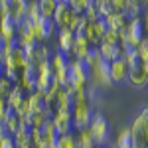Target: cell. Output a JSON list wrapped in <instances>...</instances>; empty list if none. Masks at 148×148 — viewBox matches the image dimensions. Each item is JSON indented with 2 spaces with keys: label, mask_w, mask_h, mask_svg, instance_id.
<instances>
[{
  "label": "cell",
  "mask_w": 148,
  "mask_h": 148,
  "mask_svg": "<svg viewBox=\"0 0 148 148\" xmlns=\"http://www.w3.org/2000/svg\"><path fill=\"white\" fill-rule=\"evenodd\" d=\"M91 83V67L85 59H69V87L87 89Z\"/></svg>",
  "instance_id": "6da1fadb"
},
{
  "label": "cell",
  "mask_w": 148,
  "mask_h": 148,
  "mask_svg": "<svg viewBox=\"0 0 148 148\" xmlns=\"http://www.w3.org/2000/svg\"><path fill=\"white\" fill-rule=\"evenodd\" d=\"M87 130L91 134L95 146H107L109 136H111V125H109V121L101 113H95V116H93V121Z\"/></svg>",
  "instance_id": "7a4b0ae2"
},
{
  "label": "cell",
  "mask_w": 148,
  "mask_h": 148,
  "mask_svg": "<svg viewBox=\"0 0 148 148\" xmlns=\"http://www.w3.org/2000/svg\"><path fill=\"white\" fill-rule=\"evenodd\" d=\"M49 67L53 71L56 83L65 89L69 85V57L63 56L61 51H56L53 56H49Z\"/></svg>",
  "instance_id": "3957f363"
},
{
  "label": "cell",
  "mask_w": 148,
  "mask_h": 148,
  "mask_svg": "<svg viewBox=\"0 0 148 148\" xmlns=\"http://www.w3.org/2000/svg\"><path fill=\"white\" fill-rule=\"evenodd\" d=\"M132 134V148H146L148 146V119L142 113L136 114L132 125L128 126Z\"/></svg>",
  "instance_id": "277c9868"
},
{
  "label": "cell",
  "mask_w": 148,
  "mask_h": 148,
  "mask_svg": "<svg viewBox=\"0 0 148 148\" xmlns=\"http://www.w3.org/2000/svg\"><path fill=\"white\" fill-rule=\"evenodd\" d=\"M93 116V107L89 105V101H83V103H77L73 109H71V119H73V126L75 130H87L89 125H91Z\"/></svg>",
  "instance_id": "5b68a950"
},
{
  "label": "cell",
  "mask_w": 148,
  "mask_h": 148,
  "mask_svg": "<svg viewBox=\"0 0 148 148\" xmlns=\"http://www.w3.org/2000/svg\"><path fill=\"white\" fill-rule=\"evenodd\" d=\"M91 85L99 87V89H109L113 87V79H111V67L107 61H99L97 65L91 67Z\"/></svg>",
  "instance_id": "8992f818"
},
{
  "label": "cell",
  "mask_w": 148,
  "mask_h": 148,
  "mask_svg": "<svg viewBox=\"0 0 148 148\" xmlns=\"http://www.w3.org/2000/svg\"><path fill=\"white\" fill-rule=\"evenodd\" d=\"M26 65H28L26 51H24V49H20L18 46H16L10 53H8V56L2 59V67H4V69H12V71H18V73H22Z\"/></svg>",
  "instance_id": "52a82bcc"
},
{
  "label": "cell",
  "mask_w": 148,
  "mask_h": 148,
  "mask_svg": "<svg viewBox=\"0 0 148 148\" xmlns=\"http://www.w3.org/2000/svg\"><path fill=\"white\" fill-rule=\"evenodd\" d=\"M51 125L56 126L57 134L59 136H65V134H71L73 130V119H71V111H53L51 114Z\"/></svg>",
  "instance_id": "ba28073f"
},
{
  "label": "cell",
  "mask_w": 148,
  "mask_h": 148,
  "mask_svg": "<svg viewBox=\"0 0 148 148\" xmlns=\"http://www.w3.org/2000/svg\"><path fill=\"white\" fill-rule=\"evenodd\" d=\"M73 18V12L69 8V0H57L56 4V12H53V24H56V30H63L69 28V22Z\"/></svg>",
  "instance_id": "9c48e42d"
},
{
  "label": "cell",
  "mask_w": 148,
  "mask_h": 148,
  "mask_svg": "<svg viewBox=\"0 0 148 148\" xmlns=\"http://www.w3.org/2000/svg\"><path fill=\"white\" fill-rule=\"evenodd\" d=\"M28 103H30V111H32V114H53V111L49 109V105L46 103V97L42 95V93H30L28 95Z\"/></svg>",
  "instance_id": "30bf717a"
},
{
  "label": "cell",
  "mask_w": 148,
  "mask_h": 148,
  "mask_svg": "<svg viewBox=\"0 0 148 148\" xmlns=\"http://www.w3.org/2000/svg\"><path fill=\"white\" fill-rule=\"evenodd\" d=\"M26 57H28V63H30V65L40 67L44 61L49 59V49H47L44 44H36L30 51H26Z\"/></svg>",
  "instance_id": "8fae6325"
},
{
  "label": "cell",
  "mask_w": 148,
  "mask_h": 148,
  "mask_svg": "<svg viewBox=\"0 0 148 148\" xmlns=\"http://www.w3.org/2000/svg\"><path fill=\"white\" fill-rule=\"evenodd\" d=\"M109 67H111V79H113V85L114 83H125L128 79V65H126L125 57H121V59H116L113 63H109Z\"/></svg>",
  "instance_id": "7c38bea8"
},
{
  "label": "cell",
  "mask_w": 148,
  "mask_h": 148,
  "mask_svg": "<svg viewBox=\"0 0 148 148\" xmlns=\"http://www.w3.org/2000/svg\"><path fill=\"white\" fill-rule=\"evenodd\" d=\"M73 42H75V34L69 30V28H63V30H57V46H59V51L63 56H71V49H73Z\"/></svg>",
  "instance_id": "4fadbf2b"
},
{
  "label": "cell",
  "mask_w": 148,
  "mask_h": 148,
  "mask_svg": "<svg viewBox=\"0 0 148 148\" xmlns=\"http://www.w3.org/2000/svg\"><path fill=\"white\" fill-rule=\"evenodd\" d=\"M97 49H99V53H101L103 61H107V63H113V61H116V59L123 57V49H121V46H111V44L101 42V44L97 46Z\"/></svg>",
  "instance_id": "5bb4252c"
},
{
  "label": "cell",
  "mask_w": 148,
  "mask_h": 148,
  "mask_svg": "<svg viewBox=\"0 0 148 148\" xmlns=\"http://www.w3.org/2000/svg\"><path fill=\"white\" fill-rule=\"evenodd\" d=\"M10 18L16 22V26H20L28 18V2H24V0H12Z\"/></svg>",
  "instance_id": "9a60e30c"
},
{
  "label": "cell",
  "mask_w": 148,
  "mask_h": 148,
  "mask_svg": "<svg viewBox=\"0 0 148 148\" xmlns=\"http://www.w3.org/2000/svg\"><path fill=\"white\" fill-rule=\"evenodd\" d=\"M91 44L83 38V36H75V42H73V49H71V56L73 59H85L91 51Z\"/></svg>",
  "instance_id": "2e32d148"
},
{
  "label": "cell",
  "mask_w": 148,
  "mask_h": 148,
  "mask_svg": "<svg viewBox=\"0 0 148 148\" xmlns=\"http://www.w3.org/2000/svg\"><path fill=\"white\" fill-rule=\"evenodd\" d=\"M126 81H130V85L136 87V89H144V87H148V71L144 67L130 69V71H128V79Z\"/></svg>",
  "instance_id": "e0dca14e"
},
{
  "label": "cell",
  "mask_w": 148,
  "mask_h": 148,
  "mask_svg": "<svg viewBox=\"0 0 148 148\" xmlns=\"http://www.w3.org/2000/svg\"><path fill=\"white\" fill-rule=\"evenodd\" d=\"M0 34L4 36L6 40H14L16 34H18V26H16V22L10 18V14L0 16Z\"/></svg>",
  "instance_id": "ac0fdd59"
},
{
  "label": "cell",
  "mask_w": 148,
  "mask_h": 148,
  "mask_svg": "<svg viewBox=\"0 0 148 148\" xmlns=\"http://www.w3.org/2000/svg\"><path fill=\"white\" fill-rule=\"evenodd\" d=\"M12 140H14V146H16V148H34V146H32L30 128H26V126H20L18 132L12 134Z\"/></svg>",
  "instance_id": "d6986e66"
},
{
  "label": "cell",
  "mask_w": 148,
  "mask_h": 148,
  "mask_svg": "<svg viewBox=\"0 0 148 148\" xmlns=\"http://www.w3.org/2000/svg\"><path fill=\"white\" fill-rule=\"evenodd\" d=\"M105 22H107V28H109V30L121 32L126 24H128V20L125 18V14H123V12H113L109 18H105Z\"/></svg>",
  "instance_id": "ffe728a7"
},
{
  "label": "cell",
  "mask_w": 148,
  "mask_h": 148,
  "mask_svg": "<svg viewBox=\"0 0 148 148\" xmlns=\"http://www.w3.org/2000/svg\"><path fill=\"white\" fill-rule=\"evenodd\" d=\"M140 12H142V4H140L138 0H126L123 14H125V18L128 20V22H130V20L140 18Z\"/></svg>",
  "instance_id": "44dd1931"
},
{
  "label": "cell",
  "mask_w": 148,
  "mask_h": 148,
  "mask_svg": "<svg viewBox=\"0 0 148 148\" xmlns=\"http://www.w3.org/2000/svg\"><path fill=\"white\" fill-rule=\"evenodd\" d=\"M26 97H28V95H26V93H24L22 89L18 87V85H14V89H12L10 97L6 99V105L10 107L12 111H16V107H18V105H20V103H22L24 99H26Z\"/></svg>",
  "instance_id": "7402d4cb"
},
{
  "label": "cell",
  "mask_w": 148,
  "mask_h": 148,
  "mask_svg": "<svg viewBox=\"0 0 148 148\" xmlns=\"http://www.w3.org/2000/svg\"><path fill=\"white\" fill-rule=\"evenodd\" d=\"M56 4H57V0H40L38 6H40V12H42V18L51 20L53 12H56Z\"/></svg>",
  "instance_id": "603a6c76"
},
{
  "label": "cell",
  "mask_w": 148,
  "mask_h": 148,
  "mask_svg": "<svg viewBox=\"0 0 148 148\" xmlns=\"http://www.w3.org/2000/svg\"><path fill=\"white\" fill-rule=\"evenodd\" d=\"M75 140H77V148H97L91 134H89V130H77L75 132Z\"/></svg>",
  "instance_id": "cb8c5ba5"
},
{
  "label": "cell",
  "mask_w": 148,
  "mask_h": 148,
  "mask_svg": "<svg viewBox=\"0 0 148 148\" xmlns=\"http://www.w3.org/2000/svg\"><path fill=\"white\" fill-rule=\"evenodd\" d=\"M114 148H132V134L128 130V126L123 128L116 136V142H114Z\"/></svg>",
  "instance_id": "d4e9b609"
},
{
  "label": "cell",
  "mask_w": 148,
  "mask_h": 148,
  "mask_svg": "<svg viewBox=\"0 0 148 148\" xmlns=\"http://www.w3.org/2000/svg\"><path fill=\"white\" fill-rule=\"evenodd\" d=\"M4 126H6V130H8V134H14V132H18V128L22 126V121L14 114V111L12 113H8V116L4 119Z\"/></svg>",
  "instance_id": "484cf974"
},
{
  "label": "cell",
  "mask_w": 148,
  "mask_h": 148,
  "mask_svg": "<svg viewBox=\"0 0 148 148\" xmlns=\"http://www.w3.org/2000/svg\"><path fill=\"white\" fill-rule=\"evenodd\" d=\"M16 46H18V44H16V38H14V40H6L4 36L0 34V61L8 56V53H10Z\"/></svg>",
  "instance_id": "4316f807"
},
{
  "label": "cell",
  "mask_w": 148,
  "mask_h": 148,
  "mask_svg": "<svg viewBox=\"0 0 148 148\" xmlns=\"http://www.w3.org/2000/svg\"><path fill=\"white\" fill-rule=\"evenodd\" d=\"M125 61H126V65H128V69H140V67H144V61H142V57L138 56L136 49H134V51H130V53H126Z\"/></svg>",
  "instance_id": "83f0119b"
},
{
  "label": "cell",
  "mask_w": 148,
  "mask_h": 148,
  "mask_svg": "<svg viewBox=\"0 0 148 148\" xmlns=\"http://www.w3.org/2000/svg\"><path fill=\"white\" fill-rule=\"evenodd\" d=\"M83 16L87 18V22H97V20H101V16H99V10H97V4L93 2V0H87V8L83 12Z\"/></svg>",
  "instance_id": "f1b7e54d"
},
{
  "label": "cell",
  "mask_w": 148,
  "mask_h": 148,
  "mask_svg": "<svg viewBox=\"0 0 148 148\" xmlns=\"http://www.w3.org/2000/svg\"><path fill=\"white\" fill-rule=\"evenodd\" d=\"M95 4H97L99 16H101L103 20H105V18H109V16L114 12V10H113V2H111V0H97Z\"/></svg>",
  "instance_id": "f546056e"
},
{
  "label": "cell",
  "mask_w": 148,
  "mask_h": 148,
  "mask_svg": "<svg viewBox=\"0 0 148 148\" xmlns=\"http://www.w3.org/2000/svg\"><path fill=\"white\" fill-rule=\"evenodd\" d=\"M12 89H14V83H10L4 75H0V99H2V101H6V99L10 97Z\"/></svg>",
  "instance_id": "4dcf8cb0"
},
{
  "label": "cell",
  "mask_w": 148,
  "mask_h": 148,
  "mask_svg": "<svg viewBox=\"0 0 148 148\" xmlns=\"http://www.w3.org/2000/svg\"><path fill=\"white\" fill-rule=\"evenodd\" d=\"M105 44H111V46H121V34L119 32H114V30H105V34H103V40Z\"/></svg>",
  "instance_id": "1f68e13d"
},
{
  "label": "cell",
  "mask_w": 148,
  "mask_h": 148,
  "mask_svg": "<svg viewBox=\"0 0 148 148\" xmlns=\"http://www.w3.org/2000/svg\"><path fill=\"white\" fill-rule=\"evenodd\" d=\"M28 20H30L32 24H36V22L42 20V12H40L38 2H28Z\"/></svg>",
  "instance_id": "d6a6232c"
},
{
  "label": "cell",
  "mask_w": 148,
  "mask_h": 148,
  "mask_svg": "<svg viewBox=\"0 0 148 148\" xmlns=\"http://www.w3.org/2000/svg\"><path fill=\"white\" fill-rule=\"evenodd\" d=\"M56 148H77V140H75V134H65V136H59Z\"/></svg>",
  "instance_id": "836d02e7"
},
{
  "label": "cell",
  "mask_w": 148,
  "mask_h": 148,
  "mask_svg": "<svg viewBox=\"0 0 148 148\" xmlns=\"http://www.w3.org/2000/svg\"><path fill=\"white\" fill-rule=\"evenodd\" d=\"M69 8L73 12V16H83V12L87 8V0H69Z\"/></svg>",
  "instance_id": "e575fe53"
},
{
  "label": "cell",
  "mask_w": 148,
  "mask_h": 148,
  "mask_svg": "<svg viewBox=\"0 0 148 148\" xmlns=\"http://www.w3.org/2000/svg\"><path fill=\"white\" fill-rule=\"evenodd\" d=\"M8 113H12V109L6 105V101L0 99V123H4V119L8 116Z\"/></svg>",
  "instance_id": "d590c367"
},
{
  "label": "cell",
  "mask_w": 148,
  "mask_h": 148,
  "mask_svg": "<svg viewBox=\"0 0 148 148\" xmlns=\"http://www.w3.org/2000/svg\"><path fill=\"white\" fill-rule=\"evenodd\" d=\"M111 2H113V10L114 12H123V10H125L126 0H111Z\"/></svg>",
  "instance_id": "8d00e7d4"
},
{
  "label": "cell",
  "mask_w": 148,
  "mask_h": 148,
  "mask_svg": "<svg viewBox=\"0 0 148 148\" xmlns=\"http://www.w3.org/2000/svg\"><path fill=\"white\" fill-rule=\"evenodd\" d=\"M0 148H16L14 146V140H12V136H6L2 142H0Z\"/></svg>",
  "instance_id": "74e56055"
},
{
  "label": "cell",
  "mask_w": 148,
  "mask_h": 148,
  "mask_svg": "<svg viewBox=\"0 0 148 148\" xmlns=\"http://www.w3.org/2000/svg\"><path fill=\"white\" fill-rule=\"evenodd\" d=\"M6 136H10V134H8V130H6L4 123H0V142H2V140H4Z\"/></svg>",
  "instance_id": "f35d334b"
},
{
  "label": "cell",
  "mask_w": 148,
  "mask_h": 148,
  "mask_svg": "<svg viewBox=\"0 0 148 148\" xmlns=\"http://www.w3.org/2000/svg\"><path fill=\"white\" fill-rule=\"evenodd\" d=\"M142 22H144V26H146V32H148V8H146V16H144V20H142Z\"/></svg>",
  "instance_id": "ab89813d"
},
{
  "label": "cell",
  "mask_w": 148,
  "mask_h": 148,
  "mask_svg": "<svg viewBox=\"0 0 148 148\" xmlns=\"http://www.w3.org/2000/svg\"><path fill=\"white\" fill-rule=\"evenodd\" d=\"M103 148H114V146H109V144H107V146H103Z\"/></svg>",
  "instance_id": "60d3db41"
},
{
  "label": "cell",
  "mask_w": 148,
  "mask_h": 148,
  "mask_svg": "<svg viewBox=\"0 0 148 148\" xmlns=\"http://www.w3.org/2000/svg\"><path fill=\"white\" fill-rule=\"evenodd\" d=\"M146 148H148V146H146Z\"/></svg>",
  "instance_id": "b9f144b4"
}]
</instances>
